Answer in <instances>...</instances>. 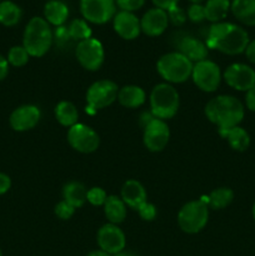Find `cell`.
<instances>
[{
  "mask_svg": "<svg viewBox=\"0 0 255 256\" xmlns=\"http://www.w3.org/2000/svg\"><path fill=\"white\" fill-rule=\"evenodd\" d=\"M249 42V34L246 30L232 22H215L209 28V32H208V49L219 50L228 55H238L245 52Z\"/></svg>",
  "mask_w": 255,
  "mask_h": 256,
  "instance_id": "obj_1",
  "label": "cell"
},
{
  "mask_svg": "<svg viewBox=\"0 0 255 256\" xmlns=\"http://www.w3.org/2000/svg\"><path fill=\"white\" fill-rule=\"evenodd\" d=\"M244 114L242 102L232 95L215 96L205 105V115L219 130L239 126L244 119Z\"/></svg>",
  "mask_w": 255,
  "mask_h": 256,
  "instance_id": "obj_2",
  "label": "cell"
},
{
  "mask_svg": "<svg viewBox=\"0 0 255 256\" xmlns=\"http://www.w3.org/2000/svg\"><path fill=\"white\" fill-rule=\"evenodd\" d=\"M54 42L52 30L49 22L40 16L30 19L24 30L22 46L30 56L40 58L46 54Z\"/></svg>",
  "mask_w": 255,
  "mask_h": 256,
  "instance_id": "obj_3",
  "label": "cell"
},
{
  "mask_svg": "<svg viewBox=\"0 0 255 256\" xmlns=\"http://www.w3.org/2000/svg\"><path fill=\"white\" fill-rule=\"evenodd\" d=\"M192 66L194 64L179 52L162 55L156 64L160 76L174 84L186 82L189 76H192Z\"/></svg>",
  "mask_w": 255,
  "mask_h": 256,
  "instance_id": "obj_4",
  "label": "cell"
},
{
  "mask_svg": "<svg viewBox=\"0 0 255 256\" xmlns=\"http://www.w3.org/2000/svg\"><path fill=\"white\" fill-rule=\"evenodd\" d=\"M179 92L170 84H158L150 94L152 114L158 119H170L179 109Z\"/></svg>",
  "mask_w": 255,
  "mask_h": 256,
  "instance_id": "obj_5",
  "label": "cell"
},
{
  "mask_svg": "<svg viewBox=\"0 0 255 256\" xmlns=\"http://www.w3.org/2000/svg\"><path fill=\"white\" fill-rule=\"evenodd\" d=\"M209 209L202 200H194L180 209L178 214V224L180 229L188 234H196L202 232L208 224Z\"/></svg>",
  "mask_w": 255,
  "mask_h": 256,
  "instance_id": "obj_6",
  "label": "cell"
},
{
  "mask_svg": "<svg viewBox=\"0 0 255 256\" xmlns=\"http://www.w3.org/2000/svg\"><path fill=\"white\" fill-rule=\"evenodd\" d=\"M118 85L112 80L95 82L86 92V112L95 114L99 109L112 105L118 99Z\"/></svg>",
  "mask_w": 255,
  "mask_h": 256,
  "instance_id": "obj_7",
  "label": "cell"
},
{
  "mask_svg": "<svg viewBox=\"0 0 255 256\" xmlns=\"http://www.w3.org/2000/svg\"><path fill=\"white\" fill-rule=\"evenodd\" d=\"M79 6L84 20L92 24H105L116 14L115 0H80Z\"/></svg>",
  "mask_w": 255,
  "mask_h": 256,
  "instance_id": "obj_8",
  "label": "cell"
},
{
  "mask_svg": "<svg viewBox=\"0 0 255 256\" xmlns=\"http://www.w3.org/2000/svg\"><path fill=\"white\" fill-rule=\"evenodd\" d=\"M192 76L195 85L206 92H215L222 82L220 68L214 62L208 59L195 62L192 66Z\"/></svg>",
  "mask_w": 255,
  "mask_h": 256,
  "instance_id": "obj_9",
  "label": "cell"
},
{
  "mask_svg": "<svg viewBox=\"0 0 255 256\" xmlns=\"http://www.w3.org/2000/svg\"><path fill=\"white\" fill-rule=\"evenodd\" d=\"M75 54L80 65L90 72L99 70L104 62V48L102 42L95 38H89L78 42Z\"/></svg>",
  "mask_w": 255,
  "mask_h": 256,
  "instance_id": "obj_10",
  "label": "cell"
},
{
  "mask_svg": "<svg viewBox=\"0 0 255 256\" xmlns=\"http://www.w3.org/2000/svg\"><path fill=\"white\" fill-rule=\"evenodd\" d=\"M68 142L70 146L79 152L90 154L99 148L100 139L94 129L85 124H75L68 132Z\"/></svg>",
  "mask_w": 255,
  "mask_h": 256,
  "instance_id": "obj_11",
  "label": "cell"
},
{
  "mask_svg": "<svg viewBox=\"0 0 255 256\" xmlns=\"http://www.w3.org/2000/svg\"><path fill=\"white\" fill-rule=\"evenodd\" d=\"M224 80L232 89L248 92L255 86V70L249 65L232 64L224 72Z\"/></svg>",
  "mask_w": 255,
  "mask_h": 256,
  "instance_id": "obj_12",
  "label": "cell"
},
{
  "mask_svg": "<svg viewBox=\"0 0 255 256\" xmlns=\"http://www.w3.org/2000/svg\"><path fill=\"white\" fill-rule=\"evenodd\" d=\"M170 139V130L166 122L162 119L154 118L144 128V145L150 152H162L166 146Z\"/></svg>",
  "mask_w": 255,
  "mask_h": 256,
  "instance_id": "obj_13",
  "label": "cell"
},
{
  "mask_svg": "<svg viewBox=\"0 0 255 256\" xmlns=\"http://www.w3.org/2000/svg\"><path fill=\"white\" fill-rule=\"evenodd\" d=\"M125 235L115 224H105L98 232V245L102 250L110 255L122 252L125 248Z\"/></svg>",
  "mask_w": 255,
  "mask_h": 256,
  "instance_id": "obj_14",
  "label": "cell"
},
{
  "mask_svg": "<svg viewBox=\"0 0 255 256\" xmlns=\"http://www.w3.org/2000/svg\"><path fill=\"white\" fill-rule=\"evenodd\" d=\"M112 26L115 32L125 40H134L142 32L140 19H138L134 12H118L112 19Z\"/></svg>",
  "mask_w": 255,
  "mask_h": 256,
  "instance_id": "obj_15",
  "label": "cell"
},
{
  "mask_svg": "<svg viewBox=\"0 0 255 256\" xmlns=\"http://www.w3.org/2000/svg\"><path fill=\"white\" fill-rule=\"evenodd\" d=\"M168 25H169L168 12L159 8L149 9L140 19L142 32L148 36H159L166 30Z\"/></svg>",
  "mask_w": 255,
  "mask_h": 256,
  "instance_id": "obj_16",
  "label": "cell"
},
{
  "mask_svg": "<svg viewBox=\"0 0 255 256\" xmlns=\"http://www.w3.org/2000/svg\"><path fill=\"white\" fill-rule=\"evenodd\" d=\"M40 110L35 105H22L15 109L10 115V125L15 132H26L39 122Z\"/></svg>",
  "mask_w": 255,
  "mask_h": 256,
  "instance_id": "obj_17",
  "label": "cell"
},
{
  "mask_svg": "<svg viewBox=\"0 0 255 256\" xmlns=\"http://www.w3.org/2000/svg\"><path fill=\"white\" fill-rule=\"evenodd\" d=\"M178 49L179 52H182L184 56H186L190 62H199L202 60H205L208 56V46L206 44L202 42V40L196 39L194 36H182V39L178 42Z\"/></svg>",
  "mask_w": 255,
  "mask_h": 256,
  "instance_id": "obj_18",
  "label": "cell"
},
{
  "mask_svg": "<svg viewBox=\"0 0 255 256\" xmlns=\"http://www.w3.org/2000/svg\"><path fill=\"white\" fill-rule=\"evenodd\" d=\"M122 199L132 209L138 210L146 202V192L136 180H128L122 188Z\"/></svg>",
  "mask_w": 255,
  "mask_h": 256,
  "instance_id": "obj_19",
  "label": "cell"
},
{
  "mask_svg": "<svg viewBox=\"0 0 255 256\" xmlns=\"http://www.w3.org/2000/svg\"><path fill=\"white\" fill-rule=\"evenodd\" d=\"M69 18V8L62 0H49L44 6V19L54 26H62Z\"/></svg>",
  "mask_w": 255,
  "mask_h": 256,
  "instance_id": "obj_20",
  "label": "cell"
},
{
  "mask_svg": "<svg viewBox=\"0 0 255 256\" xmlns=\"http://www.w3.org/2000/svg\"><path fill=\"white\" fill-rule=\"evenodd\" d=\"M230 10L240 22L255 26V0H232Z\"/></svg>",
  "mask_w": 255,
  "mask_h": 256,
  "instance_id": "obj_21",
  "label": "cell"
},
{
  "mask_svg": "<svg viewBox=\"0 0 255 256\" xmlns=\"http://www.w3.org/2000/svg\"><path fill=\"white\" fill-rule=\"evenodd\" d=\"M118 100L125 108H139L145 102V92L136 85H126L119 89Z\"/></svg>",
  "mask_w": 255,
  "mask_h": 256,
  "instance_id": "obj_22",
  "label": "cell"
},
{
  "mask_svg": "<svg viewBox=\"0 0 255 256\" xmlns=\"http://www.w3.org/2000/svg\"><path fill=\"white\" fill-rule=\"evenodd\" d=\"M104 212L110 224H120L126 218V205L122 202V199L115 195H110L105 200Z\"/></svg>",
  "mask_w": 255,
  "mask_h": 256,
  "instance_id": "obj_23",
  "label": "cell"
},
{
  "mask_svg": "<svg viewBox=\"0 0 255 256\" xmlns=\"http://www.w3.org/2000/svg\"><path fill=\"white\" fill-rule=\"evenodd\" d=\"M219 134L228 140L232 149L236 152H245L250 145V136L245 129L234 126L228 130H219Z\"/></svg>",
  "mask_w": 255,
  "mask_h": 256,
  "instance_id": "obj_24",
  "label": "cell"
},
{
  "mask_svg": "<svg viewBox=\"0 0 255 256\" xmlns=\"http://www.w3.org/2000/svg\"><path fill=\"white\" fill-rule=\"evenodd\" d=\"M88 190L85 189L84 185L79 182H70L62 189V196L68 204L72 205V208L78 209L82 208L86 202Z\"/></svg>",
  "mask_w": 255,
  "mask_h": 256,
  "instance_id": "obj_25",
  "label": "cell"
},
{
  "mask_svg": "<svg viewBox=\"0 0 255 256\" xmlns=\"http://www.w3.org/2000/svg\"><path fill=\"white\" fill-rule=\"evenodd\" d=\"M230 0H206L204 4L205 20L212 22H220L225 19L230 10Z\"/></svg>",
  "mask_w": 255,
  "mask_h": 256,
  "instance_id": "obj_26",
  "label": "cell"
},
{
  "mask_svg": "<svg viewBox=\"0 0 255 256\" xmlns=\"http://www.w3.org/2000/svg\"><path fill=\"white\" fill-rule=\"evenodd\" d=\"M22 10L19 5L10 0L0 2V24L4 26H15L22 20Z\"/></svg>",
  "mask_w": 255,
  "mask_h": 256,
  "instance_id": "obj_27",
  "label": "cell"
},
{
  "mask_svg": "<svg viewBox=\"0 0 255 256\" xmlns=\"http://www.w3.org/2000/svg\"><path fill=\"white\" fill-rule=\"evenodd\" d=\"M55 118L62 126L72 128V125L78 124L79 112L76 106L70 102H60L55 106Z\"/></svg>",
  "mask_w": 255,
  "mask_h": 256,
  "instance_id": "obj_28",
  "label": "cell"
},
{
  "mask_svg": "<svg viewBox=\"0 0 255 256\" xmlns=\"http://www.w3.org/2000/svg\"><path fill=\"white\" fill-rule=\"evenodd\" d=\"M234 199V192L229 188H218L212 190L206 200V205H209L212 209L220 210L230 205V202Z\"/></svg>",
  "mask_w": 255,
  "mask_h": 256,
  "instance_id": "obj_29",
  "label": "cell"
},
{
  "mask_svg": "<svg viewBox=\"0 0 255 256\" xmlns=\"http://www.w3.org/2000/svg\"><path fill=\"white\" fill-rule=\"evenodd\" d=\"M68 30L72 40H76V42H82L89 38H92V28L89 26L86 20L84 19H74L69 25H68Z\"/></svg>",
  "mask_w": 255,
  "mask_h": 256,
  "instance_id": "obj_30",
  "label": "cell"
},
{
  "mask_svg": "<svg viewBox=\"0 0 255 256\" xmlns=\"http://www.w3.org/2000/svg\"><path fill=\"white\" fill-rule=\"evenodd\" d=\"M29 56L28 52L25 50L24 46H12L9 50L8 54V62L12 64V66H24L28 62H29Z\"/></svg>",
  "mask_w": 255,
  "mask_h": 256,
  "instance_id": "obj_31",
  "label": "cell"
},
{
  "mask_svg": "<svg viewBox=\"0 0 255 256\" xmlns=\"http://www.w3.org/2000/svg\"><path fill=\"white\" fill-rule=\"evenodd\" d=\"M106 198V192H105V190L102 189V188H92L90 190H88L86 202H89L90 204L94 205V206L104 205Z\"/></svg>",
  "mask_w": 255,
  "mask_h": 256,
  "instance_id": "obj_32",
  "label": "cell"
},
{
  "mask_svg": "<svg viewBox=\"0 0 255 256\" xmlns=\"http://www.w3.org/2000/svg\"><path fill=\"white\" fill-rule=\"evenodd\" d=\"M168 18H169V22L176 25V26H180V25L184 24L186 22V12L184 9H182L180 6H174L170 10H168Z\"/></svg>",
  "mask_w": 255,
  "mask_h": 256,
  "instance_id": "obj_33",
  "label": "cell"
},
{
  "mask_svg": "<svg viewBox=\"0 0 255 256\" xmlns=\"http://www.w3.org/2000/svg\"><path fill=\"white\" fill-rule=\"evenodd\" d=\"M186 16L189 18L190 22H200L205 20V10L202 4H192L188 8Z\"/></svg>",
  "mask_w": 255,
  "mask_h": 256,
  "instance_id": "obj_34",
  "label": "cell"
},
{
  "mask_svg": "<svg viewBox=\"0 0 255 256\" xmlns=\"http://www.w3.org/2000/svg\"><path fill=\"white\" fill-rule=\"evenodd\" d=\"M115 2H116V6L120 8L122 12H134L144 6L145 0H115Z\"/></svg>",
  "mask_w": 255,
  "mask_h": 256,
  "instance_id": "obj_35",
  "label": "cell"
},
{
  "mask_svg": "<svg viewBox=\"0 0 255 256\" xmlns=\"http://www.w3.org/2000/svg\"><path fill=\"white\" fill-rule=\"evenodd\" d=\"M54 212H55V215H56L59 219L68 220V219H70L72 215H74L75 208H72V205L68 204L65 200H62V202H58L56 206H55Z\"/></svg>",
  "mask_w": 255,
  "mask_h": 256,
  "instance_id": "obj_36",
  "label": "cell"
},
{
  "mask_svg": "<svg viewBox=\"0 0 255 256\" xmlns=\"http://www.w3.org/2000/svg\"><path fill=\"white\" fill-rule=\"evenodd\" d=\"M52 38H54V42H56V45H59V46L66 45L68 42L72 40L68 26H65V25L55 28V30L52 32Z\"/></svg>",
  "mask_w": 255,
  "mask_h": 256,
  "instance_id": "obj_37",
  "label": "cell"
},
{
  "mask_svg": "<svg viewBox=\"0 0 255 256\" xmlns=\"http://www.w3.org/2000/svg\"><path fill=\"white\" fill-rule=\"evenodd\" d=\"M138 212H139L140 218H142V220H152L155 219V216H156V209H155V206L152 204H150V202H144V204L142 205V206L138 209Z\"/></svg>",
  "mask_w": 255,
  "mask_h": 256,
  "instance_id": "obj_38",
  "label": "cell"
},
{
  "mask_svg": "<svg viewBox=\"0 0 255 256\" xmlns=\"http://www.w3.org/2000/svg\"><path fill=\"white\" fill-rule=\"evenodd\" d=\"M152 2L155 5V8H159V9L168 12L172 8L176 6L179 0H152Z\"/></svg>",
  "mask_w": 255,
  "mask_h": 256,
  "instance_id": "obj_39",
  "label": "cell"
},
{
  "mask_svg": "<svg viewBox=\"0 0 255 256\" xmlns=\"http://www.w3.org/2000/svg\"><path fill=\"white\" fill-rule=\"evenodd\" d=\"M245 104H246L248 109L250 112H255V86H252V89H249L245 95Z\"/></svg>",
  "mask_w": 255,
  "mask_h": 256,
  "instance_id": "obj_40",
  "label": "cell"
},
{
  "mask_svg": "<svg viewBox=\"0 0 255 256\" xmlns=\"http://www.w3.org/2000/svg\"><path fill=\"white\" fill-rule=\"evenodd\" d=\"M10 186H12V180H10V178L6 174L0 172V195L5 194L10 189Z\"/></svg>",
  "mask_w": 255,
  "mask_h": 256,
  "instance_id": "obj_41",
  "label": "cell"
},
{
  "mask_svg": "<svg viewBox=\"0 0 255 256\" xmlns=\"http://www.w3.org/2000/svg\"><path fill=\"white\" fill-rule=\"evenodd\" d=\"M8 72H9V62H8V59H5L2 55H0V82L6 78Z\"/></svg>",
  "mask_w": 255,
  "mask_h": 256,
  "instance_id": "obj_42",
  "label": "cell"
},
{
  "mask_svg": "<svg viewBox=\"0 0 255 256\" xmlns=\"http://www.w3.org/2000/svg\"><path fill=\"white\" fill-rule=\"evenodd\" d=\"M245 55L249 59V62L255 64V40H252V42H250L248 44L246 49H245Z\"/></svg>",
  "mask_w": 255,
  "mask_h": 256,
  "instance_id": "obj_43",
  "label": "cell"
},
{
  "mask_svg": "<svg viewBox=\"0 0 255 256\" xmlns=\"http://www.w3.org/2000/svg\"><path fill=\"white\" fill-rule=\"evenodd\" d=\"M86 256H112L110 254H108L106 252H104V250H95V252H89Z\"/></svg>",
  "mask_w": 255,
  "mask_h": 256,
  "instance_id": "obj_44",
  "label": "cell"
},
{
  "mask_svg": "<svg viewBox=\"0 0 255 256\" xmlns=\"http://www.w3.org/2000/svg\"><path fill=\"white\" fill-rule=\"evenodd\" d=\"M114 256H135L134 254H132V252H119V254L114 255Z\"/></svg>",
  "mask_w": 255,
  "mask_h": 256,
  "instance_id": "obj_45",
  "label": "cell"
},
{
  "mask_svg": "<svg viewBox=\"0 0 255 256\" xmlns=\"http://www.w3.org/2000/svg\"><path fill=\"white\" fill-rule=\"evenodd\" d=\"M189 2H192V4H202V2H206V0H189Z\"/></svg>",
  "mask_w": 255,
  "mask_h": 256,
  "instance_id": "obj_46",
  "label": "cell"
},
{
  "mask_svg": "<svg viewBox=\"0 0 255 256\" xmlns=\"http://www.w3.org/2000/svg\"><path fill=\"white\" fill-rule=\"evenodd\" d=\"M252 218H254V220H255V202H254V205H252Z\"/></svg>",
  "mask_w": 255,
  "mask_h": 256,
  "instance_id": "obj_47",
  "label": "cell"
},
{
  "mask_svg": "<svg viewBox=\"0 0 255 256\" xmlns=\"http://www.w3.org/2000/svg\"><path fill=\"white\" fill-rule=\"evenodd\" d=\"M0 256H2V250H0Z\"/></svg>",
  "mask_w": 255,
  "mask_h": 256,
  "instance_id": "obj_48",
  "label": "cell"
},
{
  "mask_svg": "<svg viewBox=\"0 0 255 256\" xmlns=\"http://www.w3.org/2000/svg\"><path fill=\"white\" fill-rule=\"evenodd\" d=\"M0 2H2V0H0Z\"/></svg>",
  "mask_w": 255,
  "mask_h": 256,
  "instance_id": "obj_49",
  "label": "cell"
}]
</instances>
